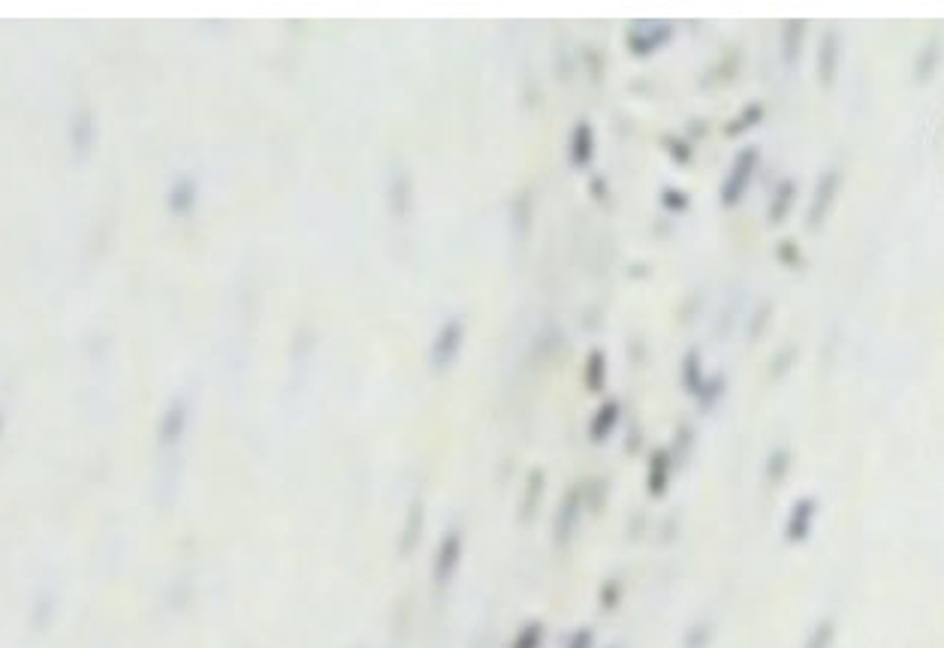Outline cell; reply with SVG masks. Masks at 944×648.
I'll return each mask as SVG.
<instances>
[{
    "label": "cell",
    "mask_w": 944,
    "mask_h": 648,
    "mask_svg": "<svg viewBox=\"0 0 944 648\" xmlns=\"http://www.w3.org/2000/svg\"><path fill=\"white\" fill-rule=\"evenodd\" d=\"M462 558H465L462 531L458 528L444 531L435 546V555H431V585H435L438 591L449 588V582L456 579L458 567H462Z\"/></svg>",
    "instance_id": "cell-1"
},
{
    "label": "cell",
    "mask_w": 944,
    "mask_h": 648,
    "mask_svg": "<svg viewBox=\"0 0 944 648\" xmlns=\"http://www.w3.org/2000/svg\"><path fill=\"white\" fill-rule=\"evenodd\" d=\"M465 344V320L462 317H449L440 323V329L431 338L429 347V365L435 368L438 374H444L449 365L456 362L458 353H462Z\"/></svg>",
    "instance_id": "cell-2"
},
{
    "label": "cell",
    "mask_w": 944,
    "mask_h": 648,
    "mask_svg": "<svg viewBox=\"0 0 944 648\" xmlns=\"http://www.w3.org/2000/svg\"><path fill=\"white\" fill-rule=\"evenodd\" d=\"M758 148H742L740 155H736L731 173H727L724 184H722V205L724 209H733V205H740V200L745 196V191H749L751 184V175L754 169H758Z\"/></svg>",
    "instance_id": "cell-3"
},
{
    "label": "cell",
    "mask_w": 944,
    "mask_h": 648,
    "mask_svg": "<svg viewBox=\"0 0 944 648\" xmlns=\"http://www.w3.org/2000/svg\"><path fill=\"white\" fill-rule=\"evenodd\" d=\"M582 507H586V494H582L580 485H573V489L564 492L559 512H555V525H552L555 546H568L573 540V534H577V528H580V519H582Z\"/></svg>",
    "instance_id": "cell-4"
},
{
    "label": "cell",
    "mask_w": 944,
    "mask_h": 648,
    "mask_svg": "<svg viewBox=\"0 0 944 648\" xmlns=\"http://www.w3.org/2000/svg\"><path fill=\"white\" fill-rule=\"evenodd\" d=\"M187 417H191V410H187L184 399L169 401L157 419V444L164 449H173V446L182 444V437L187 431Z\"/></svg>",
    "instance_id": "cell-5"
},
{
    "label": "cell",
    "mask_w": 944,
    "mask_h": 648,
    "mask_svg": "<svg viewBox=\"0 0 944 648\" xmlns=\"http://www.w3.org/2000/svg\"><path fill=\"white\" fill-rule=\"evenodd\" d=\"M673 40V28L667 22H652L643 24L640 33H628V52L637 58H649L658 49H664Z\"/></svg>",
    "instance_id": "cell-6"
},
{
    "label": "cell",
    "mask_w": 944,
    "mask_h": 648,
    "mask_svg": "<svg viewBox=\"0 0 944 648\" xmlns=\"http://www.w3.org/2000/svg\"><path fill=\"white\" fill-rule=\"evenodd\" d=\"M839 184H842L839 169H826V173L821 175V182H817V187H815L812 209H808V223H812V227H821V223L826 221V214H830L833 202H835V193H839Z\"/></svg>",
    "instance_id": "cell-7"
},
{
    "label": "cell",
    "mask_w": 944,
    "mask_h": 648,
    "mask_svg": "<svg viewBox=\"0 0 944 648\" xmlns=\"http://www.w3.org/2000/svg\"><path fill=\"white\" fill-rule=\"evenodd\" d=\"M815 510H817V503L812 498H799L794 507H790L788 519H785V537L790 540V543H803V540L812 534Z\"/></svg>",
    "instance_id": "cell-8"
},
{
    "label": "cell",
    "mask_w": 944,
    "mask_h": 648,
    "mask_svg": "<svg viewBox=\"0 0 944 648\" xmlns=\"http://www.w3.org/2000/svg\"><path fill=\"white\" fill-rule=\"evenodd\" d=\"M196 200H200V184H196L194 175H178L173 182V187H169V193H166L169 211L178 214V218L191 214L196 209Z\"/></svg>",
    "instance_id": "cell-9"
},
{
    "label": "cell",
    "mask_w": 944,
    "mask_h": 648,
    "mask_svg": "<svg viewBox=\"0 0 944 648\" xmlns=\"http://www.w3.org/2000/svg\"><path fill=\"white\" fill-rule=\"evenodd\" d=\"M618 417H622V404L618 401H604L600 408L591 413L589 422V440L591 444H604V440L613 437V431L618 428Z\"/></svg>",
    "instance_id": "cell-10"
},
{
    "label": "cell",
    "mask_w": 944,
    "mask_h": 648,
    "mask_svg": "<svg viewBox=\"0 0 944 648\" xmlns=\"http://www.w3.org/2000/svg\"><path fill=\"white\" fill-rule=\"evenodd\" d=\"M670 489V449H655L649 455V467H646V492L652 498H664V492Z\"/></svg>",
    "instance_id": "cell-11"
},
{
    "label": "cell",
    "mask_w": 944,
    "mask_h": 648,
    "mask_svg": "<svg viewBox=\"0 0 944 648\" xmlns=\"http://www.w3.org/2000/svg\"><path fill=\"white\" fill-rule=\"evenodd\" d=\"M568 151H571V164H573V166H580V169L589 166L591 155H595V130H591L586 121H580L577 127L571 130V146H568Z\"/></svg>",
    "instance_id": "cell-12"
},
{
    "label": "cell",
    "mask_w": 944,
    "mask_h": 648,
    "mask_svg": "<svg viewBox=\"0 0 944 648\" xmlns=\"http://www.w3.org/2000/svg\"><path fill=\"white\" fill-rule=\"evenodd\" d=\"M91 142H94V118L91 112L82 109L76 112L73 124H70V148L76 151V157H85L88 151H91Z\"/></svg>",
    "instance_id": "cell-13"
},
{
    "label": "cell",
    "mask_w": 944,
    "mask_h": 648,
    "mask_svg": "<svg viewBox=\"0 0 944 648\" xmlns=\"http://www.w3.org/2000/svg\"><path fill=\"white\" fill-rule=\"evenodd\" d=\"M939 61H941V40L939 37H930L923 42V49L917 52L914 58V79L917 82H930L932 73L939 70Z\"/></svg>",
    "instance_id": "cell-14"
},
{
    "label": "cell",
    "mask_w": 944,
    "mask_h": 648,
    "mask_svg": "<svg viewBox=\"0 0 944 648\" xmlns=\"http://www.w3.org/2000/svg\"><path fill=\"white\" fill-rule=\"evenodd\" d=\"M835 70H839V40L833 33H826L821 40V49H817V79H821V85H833Z\"/></svg>",
    "instance_id": "cell-15"
},
{
    "label": "cell",
    "mask_w": 944,
    "mask_h": 648,
    "mask_svg": "<svg viewBox=\"0 0 944 648\" xmlns=\"http://www.w3.org/2000/svg\"><path fill=\"white\" fill-rule=\"evenodd\" d=\"M682 383H685L688 395H700V390H703L706 377H703V359H700V350H691V353H685V359H682Z\"/></svg>",
    "instance_id": "cell-16"
},
{
    "label": "cell",
    "mask_w": 944,
    "mask_h": 648,
    "mask_svg": "<svg viewBox=\"0 0 944 648\" xmlns=\"http://www.w3.org/2000/svg\"><path fill=\"white\" fill-rule=\"evenodd\" d=\"M794 193H797L794 182H781V184L776 187V193H772V205H769V211H767V221L772 223V227H779V223L788 218L790 202H794Z\"/></svg>",
    "instance_id": "cell-17"
},
{
    "label": "cell",
    "mask_w": 944,
    "mask_h": 648,
    "mask_svg": "<svg viewBox=\"0 0 944 648\" xmlns=\"http://www.w3.org/2000/svg\"><path fill=\"white\" fill-rule=\"evenodd\" d=\"M803 28H806V22H788L785 24V37H781V61H785V64H797L799 46H803Z\"/></svg>",
    "instance_id": "cell-18"
},
{
    "label": "cell",
    "mask_w": 944,
    "mask_h": 648,
    "mask_svg": "<svg viewBox=\"0 0 944 648\" xmlns=\"http://www.w3.org/2000/svg\"><path fill=\"white\" fill-rule=\"evenodd\" d=\"M543 639H546V627L541 621H525L514 634V639H510V648H543Z\"/></svg>",
    "instance_id": "cell-19"
},
{
    "label": "cell",
    "mask_w": 944,
    "mask_h": 648,
    "mask_svg": "<svg viewBox=\"0 0 944 648\" xmlns=\"http://www.w3.org/2000/svg\"><path fill=\"white\" fill-rule=\"evenodd\" d=\"M564 648H598L595 630H591V627H577V630H573V634L568 636V643H564Z\"/></svg>",
    "instance_id": "cell-20"
},
{
    "label": "cell",
    "mask_w": 944,
    "mask_h": 648,
    "mask_svg": "<svg viewBox=\"0 0 944 648\" xmlns=\"http://www.w3.org/2000/svg\"><path fill=\"white\" fill-rule=\"evenodd\" d=\"M830 639H833V625H830V621H821V625H817L812 634H808L806 648H826V645H830Z\"/></svg>",
    "instance_id": "cell-21"
},
{
    "label": "cell",
    "mask_w": 944,
    "mask_h": 648,
    "mask_svg": "<svg viewBox=\"0 0 944 648\" xmlns=\"http://www.w3.org/2000/svg\"><path fill=\"white\" fill-rule=\"evenodd\" d=\"M589 386L591 390H600V386H604V353L589 356Z\"/></svg>",
    "instance_id": "cell-22"
},
{
    "label": "cell",
    "mask_w": 944,
    "mask_h": 648,
    "mask_svg": "<svg viewBox=\"0 0 944 648\" xmlns=\"http://www.w3.org/2000/svg\"><path fill=\"white\" fill-rule=\"evenodd\" d=\"M616 600H622V582L618 579H609L604 585V591H600V606H604L607 612L616 606Z\"/></svg>",
    "instance_id": "cell-23"
},
{
    "label": "cell",
    "mask_w": 944,
    "mask_h": 648,
    "mask_svg": "<svg viewBox=\"0 0 944 648\" xmlns=\"http://www.w3.org/2000/svg\"><path fill=\"white\" fill-rule=\"evenodd\" d=\"M779 257H781V263H788V266H799V254H797V245H794V241H781V245H779Z\"/></svg>",
    "instance_id": "cell-24"
},
{
    "label": "cell",
    "mask_w": 944,
    "mask_h": 648,
    "mask_svg": "<svg viewBox=\"0 0 944 648\" xmlns=\"http://www.w3.org/2000/svg\"><path fill=\"white\" fill-rule=\"evenodd\" d=\"M670 200V209L673 211H682V209H685V202H688V196L685 193H676V191H667V193H664V202H667Z\"/></svg>",
    "instance_id": "cell-25"
},
{
    "label": "cell",
    "mask_w": 944,
    "mask_h": 648,
    "mask_svg": "<svg viewBox=\"0 0 944 648\" xmlns=\"http://www.w3.org/2000/svg\"><path fill=\"white\" fill-rule=\"evenodd\" d=\"M0 435H4V413H0Z\"/></svg>",
    "instance_id": "cell-26"
},
{
    "label": "cell",
    "mask_w": 944,
    "mask_h": 648,
    "mask_svg": "<svg viewBox=\"0 0 944 648\" xmlns=\"http://www.w3.org/2000/svg\"><path fill=\"white\" fill-rule=\"evenodd\" d=\"M613 648H616V645H613Z\"/></svg>",
    "instance_id": "cell-27"
}]
</instances>
